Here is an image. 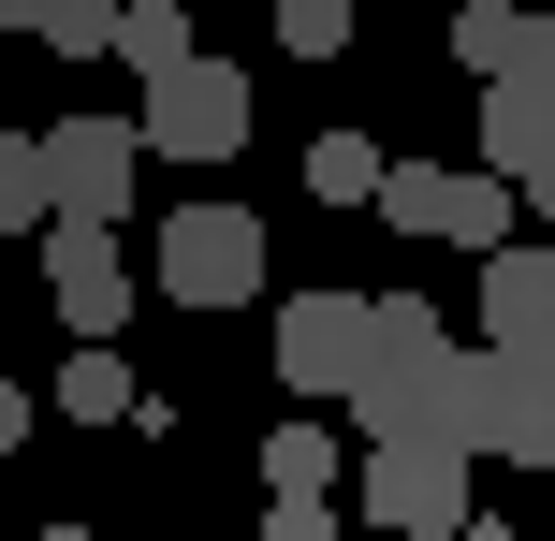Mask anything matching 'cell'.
Masks as SVG:
<instances>
[{
  "label": "cell",
  "mask_w": 555,
  "mask_h": 541,
  "mask_svg": "<svg viewBox=\"0 0 555 541\" xmlns=\"http://www.w3.org/2000/svg\"><path fill=\"white\" fill-rule=\"evenodd\" d=\"M44 44H59V59H117V0H59Z\"/></svg>",
  "instance_id": "obj_19"
},
{
  "label": "cell",
  "mask_w": 555,
  "mask_h": 541,
  "mask_svg": "<svg viewBox=\"0 0 555 541\" xmlns=\"http://www.w3.org/2000/svg\"><path fill=\"white\" fill-rule=\"evenodd\" d=\"M453 322L424 308V293H380V337H365V381H351V439L380 454V439H453Z\"/></svg>",
  "instance_id": "obj_1"
},
{
  "label": "cell",
  "mask_w": 555,
  "mask_h": 541,
  "mask_svg": "<svg viewBox=\"0 0 555 541\" xmlns=\"http://www.w3.org/2000/svg\"><path fill=\"white\" fill-rule=\"evenodd\" d=\"M527 74H541V88H555V15H541V44H527Z\"/></svg>",
  "instance_id": "obj_23"
},
{
  "label": "cell",
  "mask_w": 555,
  "mask_h": 541,
  "mask_svg": "<svg viewBox=\"0 0 555 541\" xmlns=\"http://www.w3.org/2000/svg\"><path fill=\"white\" fill-rule=\"evenodd\" d=\"M162 293H176V308H205V322L249 308V293H263V220H249V205H220V191L176 205V220H162Z\"/></svg>",
  "instance_id": "obj_3"
},
{
  "label": "cell",
  "mask_w": 555,
  "mask_h": 541,
  "mask_svg": "<svg viewBox=\"0 0 555 541\" xmlns=\"http://www.w3.org/2000/svg\"><path fill=\"white\" fill-rule=\"evenodd\" d=\"M482 351H512V366L555 381V249H482Z\"/></svg>",
  "instance_id": "obj_9"
},
{
  "label": "cell",
  "mask_w": 555,
  "mask_h": 541,
  "mask_svg": "<svg viewBox=\"0 0 555 541\" xmlns=\"http://www.w3.org/2000/svg\"><path fill=\"white\" fill-rule=\"evenodd\" d=\"M44 176H59V220H117L146 176V117H59L44 132Z\"/></svg>",
  "instance_id": "obj_8"
},
{
  "label": "cell",
  "mask_w": 555,
  "mask_h": 541,
  "mask_svg": "<svg viewBox=\"0 0 555 541\" xmlns=\"http://www.w3.org/2000/svg\"><path fill=\"white\" fill-rule=\"evenodd\" d=\"M0 29H29V44H44V29H59V0H0Z\"/></svg>",
  "instance_id": "obj_21"
},
{
  "label": "cell",
  "mask_w": 555,
  "mask_h": 541,
  "mask_svg": "<svg viewBox=\"0 0 555 541\" xmlns=\"http://www.w3.org/2000/svg\"><path fill=\"white\" fill-rule=\"evenodd\" d=\"M234 146H249V74H234V59H191V74L146 88V162H205L220 176Z\"/></svg>",
  "instance_id": "obj_6"
},
{
  "label": "cell",
  "mask_w": 555,
  "mask_h": 541,
  "mask_svg": "<svg viewBox=\"0 0 555 541\" xmlns=\"http://www.w3.org/2000/svg\"><path fill=\"white\" fill-rule=\"evenodd\" d=\"M365 527H395V541L482 527V454L468 439H380V454H365Z\"/></svg>",
  "instance_id": "obj_2"
},
{
  "label": "cell",
  "mask_w": 555,
  "mask_h": 541,
  "mask_svg": "<svg viewBox=\"0 0 555 541\" xmlns=\"http://www.w3.org/2000/svg\"><path fill=\"white\" fill-rule=\"evenodd\" d=\"M512 205H527V191H512L498 162H482V176H453V162H395V176H380V220L424 234V249H512Z\"/></svg>",
  "instance_id": "obj_4"
},
{
  "label": "cell",
  "mask_w": 555,
  "mask_h": 541,
  "mask_svg": "<svg viewBox=\"0 0 555 541\" xmlns=\"http://www.w3.org/2000/svg\"><path fill=\"white\" fill-rule=\"evenodd\" d=\"M365 337H380V293H293V308H278V381H293V396H336V410H351Z\"/></svg>",
  "instance_id": "obj_7"
},
{
  "label": "cell",
  "mask_w": 555,
  "mask_h": 541,
  "mask_svg": "<svg viewBox=\"0 0 555 541\" xmlns=\"http://www.w3.org/2000/svg\"><path fill=\"white\" fill-rule=\"evenodd\" d=\"M59 220V176H44V132H0V234Z\"/></svg>",
  "instance_id": "obj_15"
},
{
  "label": "cell",
  "mask_w": 555,
  "mask_h": 541,
  "mask_svg": "<svg viewBox=\"0 0 555 541\" xmlns=\"http://www.w3.org/2000/svg\"><path fill=\"white\" fill-rule=\"evenodd\" d=\"M263 541H336V498H278V513H263Z\"/></svg>",
  "instance_id": "obj_20"
},
{
  "label": "cell",
  "mask_w": 555,
  "mask_h": 541,
  "mask_svg": "<svg viewBox=\"0 0 555 541\" xmlns=\"http://www.w3.org/2000/svg\"><path fill=\"white\" fill-rule=\"evenodd\" d=\"M15 439H29V396H15V381H0V454H15Z\"/></svg>",
  "instance_id": "obj_22"
},
{
  "label": "cell",
  "mask_w": 555,
  "mask_h": 541,
  "mask_svg": "<svg viewBox=\"0 0 555 541\" xmlns=\"http://www.w3.org/2000/svg\"><path fill=\"white\" fill-rule=\"evenodd\" d=\"M527 44H541V15H527V0H453V74H468V88L527 74Z\"/></svg>",
  "instance_id": "obj_12"
},
{
  "label": "cell",
  "mask_w": 555,
  "mask_h": 541,
  "mask_svg": "<svg viewBox=\"0 0 555 541\" xmlns=\"http://www.w3.org/2000/svg\"><path fill=\"white\" fill-rule=\"evenodd\" d=\"M263 484L278 498H336V425H278L263 439Z\"/></svg>",
  "instance_id": "obj_17"
},
{
  "label": "cell",
  "mask_w": 555,
  "mask_h": 541,
  "mask_svg": "<svg viewBox=\"0 0 555 541\" xmlns=\"http://www.w3.org/2000/svg\"><path fill=\"white\" fill-rule=\"evenodd\" d=\"M59 410H74V425H132V410H146V381L117 366V337H88L74 366H59Z\"/></svg>",
  "instance_id": "obj_14"
},
{
  "label": "cell",
  "mask_w": 555,
  "mask_h": 541,
  "mask_svg": "<svg viewBox=\"0 0 555 541\" xmlns=\"http://www.w3.org/2000/svg\"><path fill=\"white\" fill-rule=\"evenodd\" d=\"M29 541H44V527H29Z\"/></svg>",
  "instance_id": "obj_25"
},
{
  "label": "cell",
  "mask_w": 555,
  "mask_h": 541,
  "mask_svg": "<svg viewBox=\"0 0 555 541\" xmlns=\"http://www.w3.org/2000/svg\"><path fill=\"white\" fill-rule=\"evenodd\" d=\"M278 44H293V59H336V44H351V0H278Z\"/></svg>",
  "instance_id": "obj_18"
},
{
  "label": "cell",
  "mask_w": 555,
  "mask_h": 541,
  "mask_svg": "<svg viewBox=\"0 0 555 541\" xmlns=\"http://www.w3.org/2000/svg\"><path fill=\"white\" fill-rule=\"evenodd\" d=\"M44 293H59V322L117 337V322H132V263H117V220H44Z\"/></svg>",
  "instance_id": "obj_10"
},
{
  "label": "cell",
  "mask_w": 555,
  "mask_h": 541,
  "mask_svg": "<svg viewBox=\"0 0 555 541\" xmlns=\"http://www.w3.org/2000/svg\"><path fill=\"white\" fill-rule=\"evenodd\" d=\"M380 146H365V132H322V146H307V191H322V205H380Z\"/></svg>",
  "instance_id": "obj_16"
},
{
  "label": "cell",
  "mask_w": 555,
  "mask_h": 541,
  "mask_svg": "<svg viewBox=\"0 0 555 541\" xmlns=\"http://www.w3.org/2000/svg\"><path fill=\"white\" fill-rule=\"evenodd\" d=\"M482 162H498L512 191L555 162V88H541V74H498V88H482Z\"/></svg>",
  "instance_id": "obj_11"
},
{
  "label": "cell",
  "mask_w": 555,
  "mask_h": 541,
  "mask_svg": "<svg viewBox=\"0 0 555 541\" xmlns=\"http://www.w3.org/2000/svg\"><path fill=\"white\" fill-rule=\"evenodd\" d=\"M453 439L498 454V468H555V381L512 366V351H468L453 366Z\"/></svg>",
  "instance_id": "obj_5"
},
{
  "label": "cell",
  "mask_w": 555,
  "mask_h": 541,
  "mask_svg": "<svg viewBox=\"0 0 555 541\" xmlns=\"http://www.w3.org/2000/svg\"><path fill=\"white\" fill-rule=\"evenodd\" d=\"M191 0H117V74H146V88H162V74H191Z\"/></svg>",
  "instance_id": "obj_13"
},
{
  "label": "cell",
  "mask_w": 555,
  "mask_h": 541,
  "mask_svg": "<svg viewBox=\"0 0 555 541\" xmlns=\"http://www.w3.org/2000/svg\"><path fill=\"white\" fill-rule=\"evenodd\" d=\"M527 205H555V162H541V176H527Z\"/></svg>",
  "instance_id": "obj_24"
}]
</instances>
